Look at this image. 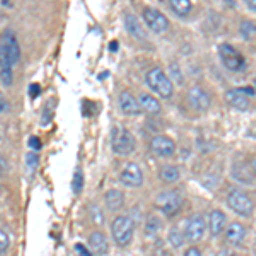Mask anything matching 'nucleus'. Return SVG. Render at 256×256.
Returning <instances> with one entry per match:
<instances>
[{"label": "nucleus", "instance_id": "nucleus-1", "mask_svg": "<svg viewBox=\"0 0 256 256\" xmlns=\"http://www.w3.org/2000/svg\"><path fill=\"white\" fill-rule=\"evenodd\" d=\"M146 82L148 88L164 99H169L172 96V92H174V84H172V80L169 79V76L162 68L148 70L146 76Z\"/></svg>", "mask_w": 256, "mask_h": 256}, {"label": "nucleus", "instance_id": "nucleus-2", "mask_svg": "<svg viewBox=\"0 0 256 256\" xmlns=\"http://www.w3.org/2000/svg\"><path fill=\"white\" fill-rule=\"evenodd\" d=\"M111 147L118 156L126 158V156L134 154L137 144H135V137L132 135V132L122 126H114L113 134H111Z\"/></svg>", "mask_w": 256, "mask_h": 256}, {"label": "nucleus", "instance_id": "nucleus-3", "mask_svg": "<svg viewBox=\"0 0 256 256\" xmlns=\"http://www.w3.org/2000/svg\"><path fill=\"white\" fill-rule=\"evenodd\" d=\"M227 205L241 217H251L254 212V202L253 198L248 195L242 190H230L229 195H227Z\"/></svg>", "mask_w": 256, "mask_h": 256}, {"label": "nucleus", "instance_id": "nucleus-4", "mask_svg": "<svg viewBox=\"0 0 256 256\" xmlns=\"http://www.w3.org/2000/svg\"><path fill=\"white\" fill-rule=\"evenodd\" d=\"M111 232H113V238H114V241H116V244L125 248V246L130 244L132 239H134L135 222L132 220L128 216H118L113 220Z\"/></svg>", "mask_w": 256, "mask_h": 256}, {"label": "nucleus", "instance_id": "nucleus-5", "mask_svg": "<svg viewBox=\"0 0 256 256\" xmlns=\"http://www.w3.org/2000/svg\"><path fill=\"white\" fill-rule=\"evenodd\" d=\"M218 56H220V62L224 64V67L230 70V72H244L248 67L244 56L229 43H222L218 46Z\"/></svg>", "mask_w": 256, "mask_h": 256}, {"label": "nucleus", "instance_id": "nucleus-6", "mask_svg": "<svg viewBox=\"0 0 256 256\" xmlns=\"http://www.w3.org/2000/svg\"><path fill=\"white\" fill-rule=\"evenodd\" d=\"M181 205H183V198L174 190H169V192H162L160 195L156 198V207H158L164 216H176L181 210Z\"/></svg>", "mask_w": 256, "mask_h": 256}, {"label": "nucleus", "instance_id": "nucleus-7", "mask_svg": "<svg viewBox=\"0 0 256 256\" xmlns=\"http://www.w3.org/2000/svg\"><path fill=\"white\" fill-rule=\"evenodd\" d=\"M144 20H146L148 30L156 32V34H162L169 30V19L154 7H147L144 10Z\"/></svg>", "mask_w": 256, "mask_h": 256}, {"label": "nucleus", "instance_id": "nucleus-8", "mask_svg": "<svg viewBox=\"0 0 256 256\" xmlns=\"http://www.w3.org/2000/svg\"><path fill=\"white\" fill-rule=\"evenodd\" d=\"M253 89H229L226 92V101L230 108L238 111H246L250 108V96H253Z\"/></svg>", "mask_w": 256, "mask_h": 256}, {"label": "nucleus", "instance_id": "nucleus-9", "mask_svg": "<svg viewBox=\"0 0 256 256\" xmlns=\"http://www.w3.org/2000/svg\"><path fill=\"white\" fill-rule=\"evenodd\" d=\"M207 230V222H205L204 216H193L188 218L186 227H184V239H188L190 242L202 241Z\"/></svg>", "mask_w": 256, "mask_h": 256}, {"label": "nucleus", "instance_id": "nucleus-10", "mask_svg": "<svg viewBox=\"0 0 256 256\" xmlns=\"http://www.w3.org/2000/svg\"><path fill=\"white\" fill-rule=\"evenodd\" d=\"M120 181L125 186L130 188H138L144 184V172L137 162H130L123 168V171L120 172Z\"/></svg>", "mask_w": 256, "mask_h": 256}, {"label": "nucleus", "instance_id": "nucleus-11", "mask_svg": "<svg viewBox=\"0 0 256 256\" xmlns=\"http://www.w3.org/2000/svg\"><path fill=\"white\" fill-rule=\"evenodd\" d=\"M188 102L193 110L204 113V111H208L210 106H212V98H210V94L205 89L195 86V88H192L188 92Z\"/></svg>", "mask_w": 256, "mask_h": 256}, {"label": "nucleus", "instance_id": "nucleus-12", "mask_svg": "<svg viewBox=\"0 0 256 256\" xmlns=\"http://www.w3.org/2000/svg\"><path fill=\"white\" fill-rule=\"evenodd\" d=\"M150 150L154 152L156 156H159V158H172V156L176 154V144L172 138L159 135V137L152 138Z\"/></svg>", "mask_w": 256, "mask_h": 256}, {"label": "nucleus", "instance_id": "nucleus-13", "mask_svg": "<svg viewBox=\"0 0 256 256\" xmlns=\"http://www.w3.org/2000/svg\"><path fill=\"white\" fill-rule=\"evenodd\" d=\"M118 104H120V110H122L123 114L126 116H137V114L142 113L140 110V104H138V99L134 96L132 92L128 90H123L118 98Z\"/></svg>", "mask_w": 256, "mask_h": 256}, {"label": "nucleus", "instance_id": "nucleus-14", "mask_svg": "<svg viewBox=\"0 0 256 256\" xmlns=\"http://www.w3.org/2000/svg\"><path fill=\"white\" fill-rule=\"evenodd\" d=\"M0 46L6 50L7 55L10 56V60H12V64H14V65L20 60V48H19V44H18V40H16V36L12 34L10 31L4 32L2 41H0Z\"/></svg>", "mask_w": 256, "mask_h": 256}, {"label": "nucleus", "instance_id": "nucleus-15", "mask_svg": "<svg viewBox=\"0 0 256 256\" xmlns=\"http://www.w3.org/2000/svg\"><path fill=\"white\" fill-rule=\"evenodd\" d=\"M244 239H246V227L239 224V222H232L226 229V241L230 246H241Z\"/></svg>", "mask_w": 256, "mask_h": 256}, {"label": "nucleus", "instance_id": "nucleus-16", "mask_svg": "<svg viewBox=\"0 0 256 256\" xmlns=\"http://www.w3.org/2000/svg\"><path fill=\"white\" fill-rule=\"evenodd\" d=\"M208 226H210V232H212V236H220L222 232H224L226 226H227V217L226 214L222 212V210H212L208 216Z\"/></svg>", "mask_w": 256, "mask_h": 256}, {"label": "nucleus", "instance_id": "nucleus-17", "mask_svg": "<svg viewBox=\"0 0 256 256\" xmlns=\"http://www.w3.org/2000/svg\"><path fill=\"white\" fill-rule=\"evenodd\" d=\"M138 104H140V110L146 111V113L150 114V116H158V114H160V111H162L160 102L152 96V94H147V92L140 94Z\"/></svg>", "mask_w": 256, "mask_h": 256}, {"label": "nucleus", "instance_id": "nucleus-18", "mask_svg": "<svg viewBox=\"0 0 256 256\" xmlns=\"http://www.w3.org/2000/svg\"><path fill=\"white\" fill-rule=\"evenodd\" d=\"M89 246L90 251L96 253L99 256H104L110 251V244H108V239L102 232H92L89 236Z\"/></svg>", "mask_w": 256, "mask_h": 256}, {"label": "nucleus", "instance_id": "nucleus-19", "mask_svg": "<svg viewBox=\"0 0 256 256\" xmlns=\"http://www.w3.org/2000/svg\"><path fill=\"white\" fill-rule=\"evenodd\" d=\"M125 26H126V31L130 32V36H134L135 40H140V41H146L147 40V32L144 31L142 24H140V20L135 18V16L126 14Z\"/></svg>", "mask_w": 256, "mask_h": 256}, {"label": "nucleus", "instance_id": "nucleus-20", "mask_svg": "<svg viewBox=\"0 0 256 256\" xmlns=\"http://www.w3.org/2000/svg\"><path fill=\"white\" fill-rule=\"evenodd\" d=\"M104 202L110 210L116 212V210H120L123 205H125V195H123L120 190H110V192H106V195H104Z\"/></svg>", "mask_w": 256, "mask_h": 256}, {"label": "nucleus", "instance_id": "nucleus-21", "mask_svg": "<svg viewBox=\"0 0 256 256\" xmlns=\"http://www.w3.org/2000/svg\"><path fill=\"white\" fill-rule=\"evenodd\" d=\"M169 7H171V10L174 12L176 16L186 18L193 9V4L190 2V0H169Z\"/></svg>", "mask_w": 256, "mask_h": 256}, {"label": "nucleus", "instance_id": "nucleus-22", "mask_svg": "<svg viewBox=\"0 0 256 256\" xmlns=\"http://www.w3.org/2000/svg\"><path fill=\"white\" fill-rule=\"evenodd\" d=\"M160 180L164 181V183H176V181H180L181 178V172L180 169H178L176 166H162L160 168Z\"/></svg>", "mask_w": 256, "mask_h": 256}, {"label": "nucleus", "instance_id": "nucleus-23", "mask_svg": "<svg viewBox=\"0 0 256 256\" xmlns=\"http://www.w3.org/2000/svg\"><path fill=\"white\" fill-rule=\"evenodd\" d=\"M40 166V156L38 152H28L26 154V171H28V176L32 178L36 172V169Z\"/></svg>", "mask_w": 256, "mask_h": 256}, {"label": "nucleus", "instance_id": "nucleus-24", "mask_svg": "<svg viewBox=\"0 0 256 256\" xmlns=\"http://www.w3.org/2000/svg\"><path fill=\"white\" fill-rule=\"evenodd\" d=\"M184 241H186V239H184V234L181 232L180 229L172 227V229L169 230V242H171V244L174 246V248H181V246L184 244Z\"/></svg>", "mask_w": 256, "mask_h": 256}, {"label": "nucleus", "instance_id": "nucleus-25", "mask_svg": "<svg viewBox=\"0 0 256 256\" xmlns=\"http://www.w3.org/2000/svg\"><path fill=\"white\" fill-rule=\"evenodd\" d=\"M72 190L76 195H80L82 190H84V174H82L80 169H77L74 172V178H72Z\"/></svg>", "mask_w": 256, "mask_h": 256}, {"label": "nucleus", "instance_id": "nucleus-26", "mask_svg": "<svg viewBox=\"0 0 256 256\" xmlns=\"http://www.w3.org/2000/svg\"><path fill=\"white\" fill-rule=\"evenodd\" d=\"M234 178H236L238 181H241V183H248V184H251L253 183V180H251V174L248 172V169H244L242 166H236L234 168Z\"/></svg>", "mask_w": 256, "mask_h": 256}, {"label": "nucleus", "instance_id": "nucleus-27", "mask_svg": "<svg viewBox=\"0 0 256 256\" xmlns=\"http://www.w3.org/2000/svg\"><path fill=\"white\" fill-rule=\"evenodd\" d=\"M89 216H90V220H92L94 224H98V226L104 224V216H102L101 208H99L98 205H90V207H89Z\"/></svg>", "mask_w": 256, "mask_h": 256}, {"label": "nucleus", "instance_id": "nucleus-28", "mask_svg": "<svg viewBox=\"0 0 256 256\" xmlns=\"http://www.w3.org/2000/svg\"><path fill=\"white\" fill-rule=\"evenodd\" d=\"M160 229V220L158 217H148L147 218V224H146V232L148 234V236H150V234H156L158 232V230Z\"/></svg>", "mask_w": 256, "mask_h": 256}, {"label": "nucleus", "instance_id": "nucleus-29", "mask_svg": "<svg viewBox=\"0 0 256 256\" xmlns=\"http://www.w3.org/2000/svg\"><path fill=\"white\" fill-rule=\"evenodd\" d=\"M241 32L244 38H251L253 34H256V26L251 20H242L241 22Z\"/></svg>", "mask_w": 256, "mask_h": 256}, {"label": "nucleus", "instance_id": "nucleus-30", "mask_svg": "<svg viewBox=\"0 0 256 256\" xmlns=\"http://www.w3.org/2000/svg\"><path fill=\"white\" fill-rule=\"evenodd\" d=\"M9 246H10V239H9V236H7L6 230L0 229V254L7 253Z\"/></svg>", "mask_w": 256, "mask_h": 256}, {"label": "nucleus", "instance_id": "nucleus-31", "mask_svg": "<svg viewBox=\"0 0 256 256\" xmlns=\"http://www.w3.org/2000/svg\"><path fill=\"white\" fill-rule=\"evenodd\" d=\"M52 106H53V101H50L46 104V108H44V114H43V120H41V123H43L44 126L48 125L50 122H52Z\"/></svg>", "mask_w": 256, "mask_h": 256}, {"label": "nucleus", "instance_id": "nucleus-32", "mask_svg": "<svg viewBox=\"0 0 256 256\" xmlns=\"http://www.w3.org/2000/svg\"><path fill=\"white\" fill-rule=\"evenodd\" d=\"M30 148L32 152H38V150L43 148V144H41V140L38 137H31L30 138Z\"/></svg>", "mask_w": 256, "mask_h": 256}, {"label": "nucleus", "instance_id": "nucleus-33", "mask_svg": "<svg viewBox=\"0 0 256 256\" xmlns=\"http://www.w3.org/2000/svg\"><path fill=\"white\" fill-rule=\"evenodd\" d=\"M7 172H9V162H7L6 158H2V156H0V176L7 174Z\"/></svg>", "mask_w": 256, "mask_h": 256}, {"label": "nucleus", "instance_id": "nucleus-34", "mask_svg": "<svg viewBox=\"0 0 256 256\" xmlns=\"http://www.w3.org/2000/svg\"><path fill=\"white\" fill-rule=\"evenodd\" d=\"M76 251H77V254H79V256H92V253H90V251L84 244H80V242H79V244H76Z\"/></svg>", "mask_w": 256, "mask_h": 256}, {"label": "nucleus", "instance_id": "nucleus-35", "mask_svg": "<svg viewBox=\"0 0 256 256\" xmlns=\"http://www.w3.org/2000/svg\"><path fill=\"white\" fill-rule=\"evenodd\" d=\"M171 74H172V77H174V80H178L180 84H183V76H181L180 68H176V65H172L171 67Z\"/></svg>", "mask_w": 256, "mask_h": 256}, {"label": "nucleus", "instance_id": "nucleus-36", "mask_svg": "<svg viewBox=\"0 0 256 256\" xmlns=\"http://www.w3.org/2000/svg\"><path fill=\"white\" fill-rule=\"evenodd\" d=\"M41 92V88L38 84H31V88H30V94H31V98L32 99H36L38 98V94Z\"/></svg>", "mask_w": 256, "mask_h": 256}, {"label": "nucleus", "instance_id": "nucleus-37", "mask_svg": "<svg viewBox=\"0 0 256 256\" xmlns=\"http://www.w3.org/2000/svg\"><path fill=\"white\" fill-rule=\"evenodd\" d=\"M7 111H9V102L0 96V113H7Z\"/></svg>", "mask_w": 256, "mask_h": 256}, {"label": "nucleus", "instance_id": "nucleus-38", "mask_svg": "<svg viewBox=\"0 0 256 256\" xmlns=\"http://www.w3.org/2000/svg\"><path fill=\"white\" fill-rule=\"evenodd\" d=\"M184 256H202V251L198 248H190V250H186Z\"/></svg>", "mask_w": 256, "mask_h": 256}, {"label": "nucleus", "instance_id": "nucleus-39", "mask_svg": "<svg viewBox=\"0 0 256 256\" xmlns=\"http://www.w3.org/2000/svg\"><path fill=\"white\" fill-rule=\"evenodd\" d=\"M246 6L250 7V10H253L254 14H256V0H248Z\"/></svg>", "mask_w": 256, "mask_h": 256}, {"label": "nucleus", "instance_id": "nucleus-40", "mask_svg": "<svg viewBox=\"0 0 256 256\" xmlns=\"http://www.w3.org/2000/svg\"><path fill=\"white\" fill-rule=\"evenodd\" d=\"M251 169H253V174L256 176V159H253V162H251Z\"/></svg>", "mask_w": 256, "mask_h": 256}, {"label": "nucleus", "instance_id": "nucleus-41", "mask_svg": "<svg viewBox=\"0 0 256 256\" xmlns=\"http://www.w3.org/2000/svg\"><path fill=\"white\" fill-rule=\"evenodd\" d=\"M118 50V44H116V41H113V43H111V52H116Z\"/></svg>", "mask_w": 256, "mask_h": 256}, {"label": "nucleus", "instance_id": "nucleus-42", "mask_svg": "<svg viewBox=\"0 0 256 256\" xmlns=\"http://www.w3.org/2000/svg\"><path fill=\"white\" fill-rule=\"evenodd\" d=\"M0 193H2V190H0Z\"/></svg>", "mask_w": 256, "mask_h": 256}]
</instances>
